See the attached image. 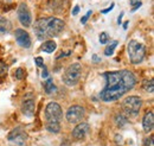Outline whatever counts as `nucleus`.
<instances>
[{
    "mask_svg": "<svg viewBox=\"0 0 154 146\" xmlns=\"http://www.w3.org/2000/svg\"><path fill=\"white\" fill-rule=\"evenodd\" d=\"M42 77H43V78H48V71L45 70V68H44V70H43V73H42Z\"/></svg>",
    "mask_w": 154,
    "mask_h": 146,
    "instance_id": "obj_29",
    "label": "nucleus"
},
{
    "mask_svg": "<svg viewBox=\"0 0 154 146\" xmlns=\"http://www.w3.org/2000/svg\"><path fill=\"white\" fill-rule=\"evenodd\" d=\"M117 40H113L107 48H106V50H104V55L106 56H112L114 54V50H115V48L117 46Z\"/></svg>",
    "mask_w": 154,
    "mask_h": 146,
    "instance_id": "obj_18",
    "label": "nucleus"
},
{
    "mask_svg": "<svg viewBox=\"0 0 154 146\" xmlns=\"http://www.w3.org/2000/svg\"><path fill=\"white\" fill-rule=\"evenodd\" d=\"M35 61H36V64H37L38 67H44V63H43V58H42V57H37Z\"/></svg>",
    "mask_w": 154,
    "mask_h": 146,
    "instance_id": "obj_25",
    "label": "nucleus"
},
{
    "mask_svg": "<svg viewBox=\"0 0 154 146\" xmlns=\"http://www.w3.org/2000/svg\"><path fill=\"white\" fill-rule=\"evenodd\" d=\"M98 39H100V43H101V44H107V43L109 42V35H108L107 32H101Z\"/></svg>",
    "mask_w": 154,
    "mask_h": 146,
    "instance_id": "obj_20",
    "label": "nucleus"
},
{
    "mask_svg": "<svg viewBox=\"0 0 154 146\" xmlns=\"http://www.w3.org/2000/svg\"><path fill=\"white\" fill-rule=\"evenodd\" d=\"M142 88H143L146 91H148V93H153L154 81L152 80V78H149V80H145L143 83H142Z\"/></svg>",
    "mask_w": 154,
    "mask_h": 146,
    "instance_id": "obj_17",
    "label": "nucleus"
},
{
    "mask_svg": "<svg viewBox=\"0 0 154 146\" xmlns=\"http://www.w3.org/2000/svg\"><path fill=\"white\" fill-rule=\"evenodd\" d=\"M154 126V114L153 110H149L143 116V120H142V127H143V131L145 132H151L153 129Z\"/></svg>",
    "mask_w": 154,
    "mask_h": 146,
    "instance_id": "obj_13",
    "label": "nucleus"
},
{
    "mask_svg": "<svg viewBox=\"0 0 154 146\" xmlns=\"http://www.w3.org/2000/svg\"><path fill=\"white\" fill-rule=\"evenodd\" d=\"M91 13H93V11H88V12L85 13V16H83V17L81 18V23H82V24H85V23H87V20L89 19V17L91 16Z\"/></svg>",
    "mask_w": 154,
    "mask_h": 146,
    "instance_id": "obj_23",
    "label": "nucleus"
},
{
    "mask_svg": "<svg viewBox=\"0 0 154 146\" xmlns=\"http://www.w3.org/2000/svg\"><path fill=\"white\" fill-rule=\"evenodd\" d=\"M131 5L133 6V8H132V12H134L136 11L142 4H141V0H131Z\"/></svg>",
    "mask_w": 154,
    "mask_h": 146,
    "instance_id": "obj_21",
    "label": "nucleus"
},
{
    "mask_svg": "<svg viewBox=\"0 0 154 146\" xmlns=\"http://www.w3.org/2000/svg\"><path fill=\"white\" fill-rule=\"evenodd\" d=\"M147 146H154V138L153 137H151V138H149V143L147 144Z\"/></svg>",
    "mask_w": 154,
    "mask_h": 146,
    "instance_id": "obj_28",
    "label": "nucleus"
},
{
    "mask_svg": "<svg viewBox=\"0 0 154 146\" xmlns=\"http://www.w3.org/2000/svg\"><path fill=\"white\" fill-rule=\"evenodd\" d=\"M63 118V112L57 102L48 103L45 108V121H46V129L50 133L57 134L60 132V120Z\"/></svg>",
    "mask_w": 154,
    "mask_h": 146,
    "instance_id": "obj_3",
    "label": "nucleus"
},
{
    "mask_svg": "<svg viewBox=\"0 0 154 146\" xmlns=\"http://www.w3.org/2000/svg\"><path fill=\"white\" fill-rule=\"evenodd\" d=\"M93 59H94V62H96V63L101 61V58H100V57H98L97 55H93Z\"/></svg>",
    "mask_w": 154,
    "mask_h": 146,
    "instance_id": "obj_30",
    "label": "nucleus"
},
{
    "mask_svg": "<svg viewBox=\"0 0 154 146\" xmlns=\"http://www.w3.org/2000/svg\"><path fill=\"white\" fill-rule=\"evenodd\" d=\"M56 49H57V44H56V42H54L51 39L45 40L42 45V51H44L46 54H52Z\"/></svg>",
    "mask_w": 154,
    "mask_h": 146,
    "instance_id": "obj_14",
    "label": "nucleus"
},
{
    "mask_svg": "<svg viewBox=\"0 0 154 146\" xmlns=\"http://www.w3.org/2000/svg\"><path fill=\"white\" fill-rule=\"evenodd\" d=\"M89 131H90L89 124H87V122H79L76 127L74 128V131H72V137L76 140H81V139H83L89 133Z\"/></svg>",
    "mask_w": 154,
    "mask_h": 146,
    "instance_id": "obj_11",
    "label": "nucleus"
},
{
    "mask_svg": "<svg viewBox=\"0 0 154 146\" xmlns=\"http://www.w3.org/2000/svg\"><path fill=\"white\" fill-rule=\"evenodd\" d=\"M44 88H45V91H46V94H54L55 91H56V86H55V83H54V81L51 80V78H46V81H45V83H44Z\"/></svg>",
    "mask_w": 154,
    "mask_h": 146,
    "instance_id": "obj_16",
    "label": "nucleus"
},
{
    "mask_svg": "<svg viewBox=\"0 0 154 146\" xmlns=\"http://www.w3.org/2000/svg\"><path fill=\"white\" fill-rule=\"evenodd\" d=\"M103 76L106 78V87L101 91L100 97L104 102H113L119 100L126 93L132 90L136 83L135 75L126 69L106 73Z\"/></svg>",
    "mask_w": 154,
    "mask_h": 146,
    "instance_id": "obj_1",
    "label": "nucleus"
},
{
    "mask_svg": "<svg viewBox=\"0 0 154 146\" xmlns=\"http://www.w3.org/2000/svg\"><path fill=\"white\" fill-rule=\"evenodd\" d=\"M35 110H36V103H35V100L30 99V100H26V101H24V102H23V105H21V112H23L26 116H29V118L33 116Z\"/></svg>",
    "mask_w": 154,
    "mask_h": 146,
    "instance_id": "obj_12",
    "label": "nucleus"
},
{
    "mask_svg": "<svg viewBox=\"0 0 154 146\" xmlns=\"http://www.w3.org/2000/svg\"><path fill=\"white\" fill-rule=\"evenodd\" d=\"M12 30V24L8 19L0 18V35L8 33Z\"/></svg>",
    "mask_w": 154,
    "mask_h": 146,
    "instance_id": "obj_15",
    "label": "nucleus"
},
{
    "mask_svg": "<svg viewBox=\"0 0 154 146\" xmlns=\"http://www.w3.org/2000/svg\"><path fill=\"white\" fill-rule=\"evenodd\" d=\"M113 8H114V4H112V5L109 6V7H107V8L102 10V11H101V13H103V14H107V13H108V12H110V11H112Z\"/></svg>",
    "mask_w": 154,
    "mask_h": 146,
    "instance_id": "obj_24",
    "label": "nucleus"
},
{
    "mask_svg": "<svg viewBox=\"0 0 154 146\" xmlns=\"http://www.w3.org/2000/svg\"><path fill=\"white\" fill-rule=\"evenodd\" d=\"M60 146H70V141H68V140H63L62 144H60Z\"/></svg>",
    "mask_w": 154,
    "mask_h": 146,
    "instance_id": "obj_27",
    "label": "nucleus"
},
{
    "mask_svg": "<svg viewBox=\"0 0 154 146\" xmlns=\"http://www.w3.org/2000/svg\"><path fill=\"white\" fill-rule=\"evenodd\" d=\"M7 139H8V141H11L16 145L23 146L25 144L26 139H27V134L21 127H16L8 133Z\"/></svg>",
    "mask_w": 154,
    "mask_h": 146,
    "instance_id": "obj_8",
    "label": "nucleus"
},
{
    "mask_svg": "<svg viewBox=\"0 0 154 146\" xmlns=\"http://www.w3.org/2000/svg\"><path fill=\"white\" fill-rule=\"evenodd\" d=\"M127 52H128L131 62L133 64H139L143 61V58L146 56V45L139 40L132 39V40H129V43L127 45Z\"/></svg>",
    "mask_w": 154,
    "mask_h": 146,
    "instance_id": "obj_4",
    "label": "nucleus"
},
{
    "mask_svg": "<svg viewBox=\"0 0 154 146\" xmlns=\"http://www.w3.org/2000/svg\"><path fill=\"white\" fill-rule=\"evenodd\" d=\"M85 115V110L82 106H71L66 112V120L69 124H79Z\"/></svg>",
    "mask_w": 154,
    "mask_h": 146,
    "instance_id": "obj_7",
    "label": "nucleus"
},
{
    "mask_svg": "<svg viewBox=\"0 0 154 146\" xmlns=\"http://www.w3.org/2000/svg\"><path fill=\"white\" fill-rule=\"evenodd\" d=\"M122 17H123V12H121V14L119 16V18H117V24L120 25L121 24V20H122Z\"/></svg>",
    "mask_w": 154,
    "mask_h": 146,
    "instance_id": "obj_31",
    "label": "nucleus"
},
{
    "mask_svg": "<svg viewBox=\"0 0 154 146\" xmlns=\"http://www.w3.org/2000/svg\"><path fill=\"white\" fill-rule=\"evenodd\" d=\"M122 107H123V110L125 112L128 114V115H137L139 114V112L141 110V107H142V100H141V97H139V96H128V97H126L125 100H123V102H122Z\"/></svg>",
    "mask_w": 154,
    "mask_h": 146,
    "instance_id": "obj_6",
    "label": "nucleus"
},
{
    "mask_svg": "<svg viewBox=\"0 0 154 146\" xmlns=\"http://www.w3.org/2000/svg\"><path fill=\"white\" fill-rule=\"evenodd\" d=\"M81 75H82V65L79 63H72L64 71L62 80L68 87H74L79 82Z\"/></svg>",
    "mask_w": 154,
    "mask_h": 146,
    "instance_id": "obj_5",
    "label": "nucleus"
},
{
    "mask_svg": "<svg viewBox=\"0 0 154 146\" xmlns=\"http://www.w3.org/2000/svg\"><path fill=\"white\" fill-rule=\"evenodd\" d=\"M7 69H8V67L6 65V63L0 61V77H4L7 75Z\"/></svg>",
    "mask_w": 154,
    "mask_h": 146,
    "instance_id": "obj_19",
    "label": "nucleus"
},
{
    "mask_svg": "<svg viewBox=\"0 0 154 146\" xmlns=\"http://www.w3.org/2000/svg\"><path fill=\"white\" fill-rule=\"evenodd\" d=\"M64 29V21L56 17H46L38 19L33 25V31L40 40L58 36Z\"/></svg>",
    "mask_w": 154,
    "mask_h": 146,
    "instance_id": "obj_2",
    "label": "nucleus"
},
{
    "mask_svg": "<svg viewBox=\"0 0 154 146\" xmlns=\"http://www.w3.org/2000/svg\"><path fill=\"white\" fill-rule=\"evenodd\" d=\"M78 11H79V6H75L74 10H72V16H76L78 13Z\"/></svg>",
    "mask_w": 154,
    "mask_h": 146,
    "instance_id": "obj_26",
    "label": "nucleus"
},
{
    "mask_svg": "<svg viewBox=\"0 0 154 146\" xmlns=\"http://www.w3.org/2000/svg\"><path fill=\"white\" fill-rule=\"evenodd\" d=\"M14 37H16V40L18 43V45L21 48H25V49H29L31 46V38L27 31H25L24 29H17L16 32H14Z\"/></svg>",
    "mask_w": 154,
    "mask_h": 146,
    "instance_id": "obj_10",
    "label": "nucleus"
},
{
    "mask_svg": "<svg viewBox=\"0 0 154 146\" xmlns=\"http://www.w3.org/2000/svg\"><path fill=\"white\" fill-rule=\"evenodd\" d=\"M23 77H24V70L21 68L17 69L16 70V78L17 80H23Z\"/></svg>",
    "mask_w": 154,
    "mask_h": 146,
    "instance_id": "obj_22",
    "label": "nucleus"
},
{
    "mask_svg": "<svg viewBox=\"0 0 154 146\" xmlns=\"http://www.w3.org/2000/svg\"><path fill=\"white\" fill-rule=\"evenodd\" d=\"M17 13H18V18H19L20 24L25 27H29L31 26L32 24V17H31V12L27 7L26 4H20L18 10H17Z\"/></svg>",
    "mask_w": 154,
    "mask_h": 146,
    "instance_id": "obj_9",
    "label": "nucleus"
},
{
    "mask_svg": "<svg viewBox=\"0 0 154 146\" xmlns=\"http://www.w3.org/2000/svg\"><path fill=\"white\" fill-rule=\"evenodd\" d=\"M128 23H129V21H126V23H125V25H123V27H125V29H127V26H128Z\"/></svg>",
    "mask_w": 154,
    "mask_h": 146,
    "instance_id": "obj_32",
    "label": "nucleus"
}]
</instances>
